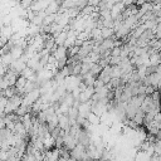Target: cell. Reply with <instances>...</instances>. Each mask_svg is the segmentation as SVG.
Listing matches in <instances>:
<instances>
[{
	"label": "cell",
	"mask_w": 161,
	"mask_h": 161,
	"mask_svg": "<svg viewBox=\"0 0 161 161\" xmlns=\"http://www.w3.org/2000/svg\"><path fill=\"white\" fill-rule=\"evenodd\" d=\"M87 118H88V122H89L91 125H98V123H99V120H101V117H98V116L95 115L93 112H91V113H89V116H88Z\"/></svg>",
	"instance_id": "1"
}]
</instances>
